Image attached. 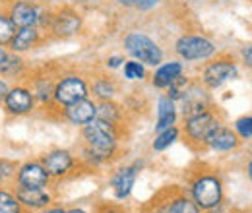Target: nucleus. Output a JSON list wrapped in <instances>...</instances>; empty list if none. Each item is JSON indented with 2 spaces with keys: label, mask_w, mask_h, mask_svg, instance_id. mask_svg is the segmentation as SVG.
I'll return each instance as SVG.
<instances>
[{
  "label": "nucleus",
  "mask_w": 252,
  "mask_h": 213,
  "mask_svg": "<svg viewBox=\"0 0 252 213\" xmlns=\"http://www.w3.org/2000/svg\"><path fill=\"white\" fill-rule=\"evenodd\" d=\"M92 90H94L95 97H99L101 101H109V99L117 93L115 84H113L111 80H107V78H99V80H95V84Z\"/></svg>",
  "instance_id": "nucleus-29"
},
{
  "label": "nucleus",
  "mask_w": 252,
  "mask_h": 213,
  "mask_svg": "<svg viewBox=\"0 0 252 213\" xmlns=\"http://www.w3.org/2000/svg\"><path fill=\"white\" fill-rule=\"evenodd\" d=\"M183 74V64L181 62H165L159 64V68L154 74V86L159 90H167L179 76Z\"/></svg>",
  "instance_id": "nucleus-19"
},
{
  "label": "nucleus",
  "mask_w": 252,
  "mask_h": 213,
  "mask_svg": "<svg viewBox=\"0 0 252 213\" xmlns=\"http://www.w3.org/2000/svg\"><path fill=\"white\" fill-rule=\"evenodd\" d=\"M249 173H251V179H252V163H251V167H249Z\"/></svg>",
  "instance_id": "nucleus-41"
},
{
  "label": "nucleus",
  "mask_w": 252,
  "mask_h": 213,
  "mask_svg": "<svg viewBox=\"0 0 252 213\" xmlns=\"http://www.w3.org/2000/svg\"><path fill=\"white\" fill-rule=\"evenodd\" d=\"M2 109L10 117H26L32 115L37 109V101L33 97V91L28 84H16L10 86V91L6 93V99L2 103Z\"/></svg>",
  "instance_id": "nucleus-3"
},
{
  "label": "nucleus",
  "mask_w": 252,
  "mask_h": 213,
  "mask_svg": "<svg viewBox=\"0 0 252 213\" xmlns=\"http://www.w3.org/2000/svg\"><path fill=\"white\" fill-rule=\"evenodd\" d=\"M84 140L88 144V153L92 155L95 163L111 159V155L117 150V130L115 124L103 122L99 119L92 121L84 126Z\"/></svg>",
  "instance_id": "nucleus-1"
},
{
  "label": "nucleus",
  "mask_w": 252,
  "mask_h": 213,
  "mask_svg": "<svg viewBox=\"0 0 252 213\" xmlns=\"http://www.w3.org/2000/svg\"><path fill=\"white\" fill-rule=\"evenodd\" d=\"M243 59H245V62H247L249 66H252V45L243 49Z\"/></svg>",
  "instance_id": "nucleus-36"
},
{
  "label": "nucleus",
  "mask_w": 252,
  "mask_h": 213,
  "mask_svg": "<svg viewBox=\"0 0 252 213\" xmlns=\"http://www.w3.org/2000/svg\"><path fill=\"white\" fill-rule=\"evenodd\" d=\"M80 30H82V18H80V14H76L74 10L63 8V10H59V12H53L49 31H51L55 37L68 39V37L76 35Z\"/></svg>",
  "instance_id": "nucleus-9"
},
{
  "label": "nucleus",
  "mask_w": 252,
  "mask_h": 213,
  "mask_svg": "<svg viewBox=\"0 0 252 213\" xmlns=\"http://www.w3.org/2000/svg\"><path fill=\"white\" fill-rule=\"evenodd\" d=\"M90 95V88L88 82L82 76H64L61 80H57V88H55V105L59 107H68L74 105L82 99H88Z\"/></svg>",
  "instance_id": "nucleus-4"
},
{
  "label": "nucleus",
  "mask_w": 252,
  "mask_h": 213,
  "mask_svg": "<svg viewBox=\"0 0 252 213\" xmlns=\"http://www.w3.org/2000/svg\"><path fill=\"white\" fill-rule=\"evenodd\" d=\"M154 213H200V208L194 204V200L181 196V198H175V200L159 206Z\"/></svg>",
  "instance_id": "nucleus-22"
},
{
  "label": "nucleus",
  "mask_w": 252,
  "mask_h": 213,
  "mask_svg": "<svg viewBox=\"0 0 252 213\" xmlns=\"http://www.w3.org/2000/svg\"><path fill=\"white\" fill-rule=\"evenodd\" d=\"M208 144L218 150V152H229L237 146V136L231 132V130H225V128H218L214 132V136L208 140Z\"/></svg>",
  "instance_id": "nucleus-23"
},
{
  "label": "nucleus",
  "mask_w": 252,
  "mask_h": 213,
  "mask_svg": "<svg viewBox=\"0 0 252 213\" xmlns=\"http://www.w3.org/2000/svg\"><path fill=\"white\" fill-rule=\"evenodd\" d=\"M66 213H88V212H84V210H78V208H74V210H66Z\"/></svg>",
  "instance_id": "nucleus-40"
},
{
  "label": "nucleus",
  "mask_w": 252,
  "mask_h": 213,
  "mask_svg": "<svg viewBox=\"0 0 252 213\" xmlns=\"http://www.w3.org/2000/svg\"><path fill=\"white\" fill-rule=\"evenodd\" d=\"M115 2H119V4H123V6H134L136 0H115Z\"/></svg>",
  "instance_id": "nucleus-39"
},
{
  "label": "nucleus",
  "mask_w": 252,
  "mask_h": 213,
  "mask_svg": "<svg viewBox=\"0 0 252 213\" xmlns=\"http://www.w3.org/2000/svg\"><path fill=\"white\" fill-rule=\"evenodd\" d=\"M39 213H66L63 206H47L45 210H41Z\"/></svg>",
  "instance_id": "nucleus-35"
},
{
  "label": "nucleus",
  "mask_w": 252,
  "mask_h": 213,
  "mask_svg": "<svg viewBox=\"0 0 252 213\" xmlns=\"http://www.w3.org/2000/svg\"><path fill=\"white\" fill-rule=\"evenodd\" d=\"M125 49L134 57V61L150 66H159L163 62V51L154 39L144 33H130L125 39Z\"/></svg>",
  "instance_id": "nucleus-2"
},
{
  "label": "nucleus",
  "mask_w": 252,
  "mask_h": 213,
  "mask_svg": "<svg viewBox=\"0 0 252 213\" xmlns=\"http://www.w3.org/2000/svg\"><path fill=\"white\" fill-rule=\"evenodd\" d=\"M136 177H138V167L136 165H130V167H123L115 173V177L111 179V186L115 190V196L119 200H125L130 196L134 183H136Z\"/></svg>",
  "instance_id": "nucleus-17"
},
{
  "label": "nucleus",
  "mask_w": 252,
  "mask_h": 213,
  "mask_svg": "<svg viewBox=\"0 0 252 213\" xmlns=\"http://www.w3.org/2000/svg\"><path fill=\"white\" fill-rule=\"evenodd\" d=\"M146 68L138 61H128L125 64V78L126 80H144Z\"/></svg>",
  "instance_id": "nucleus-30"
},
{
  "label": "nucleus",
  "mask_w": 252,
  "mask_h": 213,
  "mask_svg": "<svg viewBox=\"0 0 252 213\" xmlns=\"http://www.w3.org/2000/svg\"><path fill=\"white\" fill-rule=\"evenodd\" d=\"M41 30L39 28H20L16 31L12 43L8 45L12 53H18V55H24V53H30L33 51L39 43H41Z\"/></svg>",
  "instance_id": "nucleus-16"
},
{
  "label": "nucleus",
  "mask_w": 252,
  "mask_h": 213,
  "mask_svg": "<svg viewBox=\"0 0 252 213\" xmlns=\"http://www.w3.org/2000/svg\"><path fill=\"white\" fill-rule=\"evenodd\" d=\"M16 198L20 200V204L28 210L30 213L41 212L47 206L53 204V196L47 188H24V186H16L14 188Z\"/></svg>",
  "instance_id": "nucleus-12"
},
{
  "label": "nucleus",
  "mask_w": 252,
  "mask_h": 213,
  "mask_svg": "<svg viewBox=\"0 0 252 213\" xmlns=\"http://www.w3.org/2000/svg\"><path fill=\"white\" fill-rule=\"evenodd\" d=\"M10 91V82L6 80V78H2L0 76V105L4 103V99H6V93Z\"/></svg>",
  "instance_id": "nucleus-33"
},
{
  "label": "nucleus",
  "mask_w": 252,
  "mask_h": 213,
  "mask_svg": "<svg viewBox=\"0 0 252 213\" xmlns=\"http://www.w3.org/2000/svg\"><path fill=\"white\" fill-rule=\"evenodd\" d=\"M218 128H221L218 119L206 111L200 115L189 117V121H187V134L194 142H206L208 144V140L214 136V132Z\"/></svg>",
  "instance_id": "nucleus-11"
},
{
  "label": "nucleus",
  "mask_w": 252,
  "mask_h": 213,
  "mask_svg": "<svg viewBox=\"0 0 252 213\" xmlns=\"http://www.w3.org/2000/svg\"><path fill=\"white\" fill-rule=\"evenodd\" d=\"M6 14L18 30L20 28H37L39 18H41V10L33 4L32 0H14L8 6Z\"/></svg>",
  "instance_id": "nucleus-8"
},
{
  "label": "nucleus",
  "mask_w": 252,
  "mask_h": 213,
  "mask_svg": "<svg viewBox=\"0 0 252 213\" xmlns=\"http://www.w3.org/2000/svg\"><path fill=\"white\" fill-rule=\"evenodd\" d=\"M28 74H30V68L24 61V57L8 51L4 62L0 64V76L6 80H24Z\"/></svg>",
  "instance_id": "nucleus-18"
},
{
  "label": "nucleus",
  "mask_w": 252,
  "mask_h": 213,
  "mask_svg": "<svg viewBox=\"0 0 252 213\" xmlns=\"http://www.w3.org/2000/svg\"><path fill=\"white\" fill-rule=\"evenodd\" d=\"M237 132L243 136V138H251L252 136V117H247V119H239L237 124H235Z\"/></svg>",
  "instance_id": "nucleus-31"
},
{
  "label": "nucleus",
  "mask_w": 252,
  "mask_h": 213,
  "mask_svg": "<svg viewBox=\"0 0 252 213\" xmlns=\"http://www.w3.org/2000/svg\"><path fill=\"white\" fill-rule=\"evenodd\" d=\"M6 55H8V51H6V47H0V64L4 62V59H6Z\"/></svg>",
  "instance_id": "nucleus-38"
},
{
  "label": "nucleus",
  "mask_w": 252,
  "mask_h": 213,
  "mask_svg": "<svg viewBox=\"0 0 252 213\" xmlns=\"http://www.w3.org/2000/svg\"><path fill=\"white\" fill-rule=\"evenodd\" d=\"M39 161L43 163V167L47 169L51 179H63V177H66L74 169V163H76L74 155L68 150H51L45 155H41Z\"/></svg>",
  "instance_id": "nucleus-10"
},
{
  "label": "nucleus",
  "mask_w": 252,
  "mask_h": 213,
  "mask_svg": "<svg viewBox=\"0 0 252 213\" xmlns=\"http://www.w3.org/2000/svg\"><path fill=\"white\" fill-rule=\"evenodd\" d=\"M0 213H30L16 198L14 190L0 186Z\"/></svg>",
  "instance_id": "nucleus-24"
},
{
  "label": "nucleus",
  "mask_w": 252,
  "mask_h": 213,
  "mask_svg": "<svg viewBox=\"0 0 252 213\" xmlns=\"http://www.w3.org/2000/svg\"><path fill=\"white\" fill-rule=\"evenodd\" d=\"M179 101L183 103L185 117H194V115H200V113L206 111V97H204V93L200 91V90H194V88L189 90L187 88L185 95Z\"/></svg>",
  "instance_id": "nucleus-20"
},
{
  "label": "nucleus",
  "mask_w": 252,
  "mask_h": 213,
  "mask_svg": "<svg viewBox=\"0 0 252 213\" xmlns=\"http://www.w3.org/2000/svg\"><path fill=\"white\" fill-rule=\"evenodd\" d=\"M177 138H179V130H177L175 126H171V128H167V130L158 132V136H156V140H154L152 148H154L156 152H163V150L171 148V146L175 144V140H177Z\"/></svg>",
  "instance_id": "nucleus-26"
},
{
  "label": "nucleus",
  "mask_w": 252,
  "mask_h": 213,
  "mask_svg": "<svg viewBox=\"0 0 252 213\" xmlns=\"http://www.w3.org/2000/svg\"><path fill=\"white\" fill-rule=\"evenodd\" d=\"M177 121V109H175V101H171L169 97H161L158 101V124L156 130H167L171 128Z\"/></svg>",
  "instance_id": "nucleus-21"
},
{
  "label": "nucleus",
  "mask_w": 252,
  "mask_h": 213,
  "mask_svg": "<svg viewBox=\"0 0 252 213\" xmlns=\"http://www.w3.org/2000/svg\"><path fill=\"white\" fill-rule=\"evenodd\" d=\"M235 76H237V68H235L233 62H227V61L212 62L204 70V84L208 88H220L227 80H231Z\"/></svg>",
  "instance_id": "nucleus-15"
},
{
  "label": "nucleus",
  "mask_w": 252,
  "mask_h": 213,
  "mask_svg": "<svg viewBox=\"0 0 252 213\" xmlns=\"http://www.w3.org/2000/svg\"><path fill=\"white\" fill-rule=\"evenodd\" d=\"M16 173H18V163L0 157V186L16 183Z\"/></svg>",
  "instance_id": "nucleus-28"
},
{
  "label": "nucleus",
  "mask_w": 252,
  "mask_h": 213,
  "mask_svg": "<svg viewBox=\"0 0 252 213\" xmlns=\"http://www.w3.org/2000/svg\"><path fill=\"white\" fill-rule=\"evenodd\" d=\"M119 117H121V109L111 99L109 101H101L97 105V117L95 119H99V121L103 122H109V124H117Z\"/></svg>",
  "instance_id": "nucleus-25"
},
{
  "label": "nucleus",
  "mask_w": 252,
  "mask_h": 213,
  "mask_svg": "<svg viewBox=\"0 0 252 213\" xmlns=\"http://www.w3.org/2000/svg\"><path fill=\"white\" fill-rule=\"evenodd\" d=\"M63 117L76 126H86L92 121H95V117H97V103L90 101V99H82L74 105L64 107Z\"/></svg>",
  "instance_id": "nucleus-14"
},
{
  "label": "nucleus",
  "mask_w": 252,
  "mask_h": 213,
  "mask_svg": "<svg viewBox=\"0 0 252 213\" xmlns=\"http://www.w3.org/2000/svg\"><path fill=\"white\" fill-rule=\"evenodd\" d=\"M99 213H125L121 208H115V206H107V208H103Z\"/></svg>",
  "instance_id": "nucleus-37"
},
{
  "label": "nucleus",
  "mask_w": 252,
  "mask_h": 213,
  "mask_svg": "<svg viewBox=\"0 0 252 213\" xmlns=\"http://www.w3.org/2000/svg\"><path fill=\"white\" fill-rule=\"evenodd\" d=\"M16 31H18V28L8 18V14L6 12H0V47H8L12 43Z\"/></svg>",
  "instance_id": "nucleus-27"
},
{
  "label": "nucleus",
  "mask_w": 252,
  "mask_h": 213,
  "mask_svg": "<svg viewBox=\"0 0 252 213\" xmlns=\"http://www.w3.org/2000/svg\"><path fill=\"white\" fill-rule=\"evenodd\" d=\"M192 200L200 210H212L221 202V183L216 177H200L192 184Z\"/></svg>",
  "instance_id": "nucleus-6"
},
{
  "label": "nucleus",
  "mask_w": 252,
  "mask_h": 213,
  "mask_svg": "<svg viewBox=\"0 0 252 213\" xmlns=\"http://www.w3.org/2000/svg\"><path fill=\"white\" fill-rule=\"evenodd\" d=\"M175 51L185 61H206V59H210L216 53V47L206 37H200V35H183L177 41Z\"/></svg>",
  "instance_id": "nucleus-5"
},
{
  "label": "nucleus",
  "mask_w": 252,
  "mask_h": 213,
  "mask_svg": "<svg viewBox=\"0 0 252 213\" xmlns=\"http://www.w3.org/2000/svg\"><path fill=\"white\" fill-rule=\"evenodd\" d=\"M123 62H125L123 57H111V59L107 61V66H109V68H119V66H123Z\"/></svg>",
  "instance_id": "nucleus-34"
},
{
  "label": "nucleus",
  "mask_w": 252,
  "mask_h": 213,
  "mask_svg": "<svg viewBox=\"0 0 252 213\" xmlns=\"http://www.w3.org/2000/svg\"><path fill=\"white\" fill-rule=\"evenodd\" d=\"M51 175L47 173V169L43 167L41 161H26L22 165H18V173H16V186H24V188H49L51 184Z\"/></svg>",
  "instance_id": "nucleus-7"
},
{
  "label": "nucleus",
  "mask_w": 252,
  "mask_h": 213,
  "mask_svg": "<svg viewBox=\"0 0 252 213\" xmlns=\"http://www.w3.org/2000/svg\"><path fill=\"white\" fill-rule=\"evenodd\" d=\"M158 2L159 0H136V2H134V6H138L142 12H148V10H152Z\"/></svg>",
  "instance_id": "nucleus-32"
},
{
  "label": "nucleus",
  "mask_w": 252,
  "mask_h": 213,
  "mask_svg": "<svg viewBox=\"0 0 252 213\" xmlns=\"http://www.w3.org/2000/svg\"><path fill=\"white\" fill-rule=\"evenodd\" d=\"M33 91V97L37 101V105L41 107H49L55 103V88H57V80L51 74H41L37 72L33 78H28L26 82Z\"/></svg>",
  "instance_id": "nucleus-13"
}]
</instances>
